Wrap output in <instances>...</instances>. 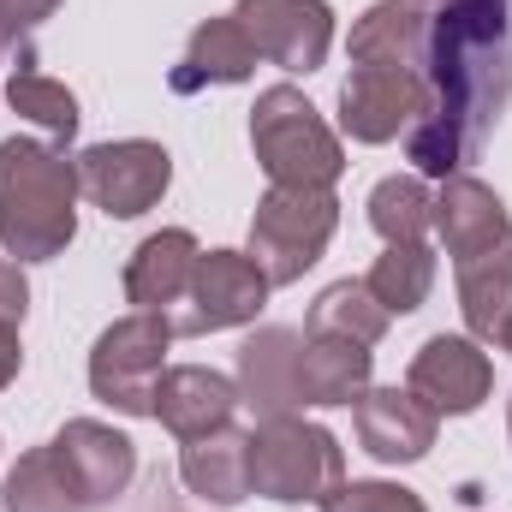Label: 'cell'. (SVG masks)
I'll return each instance as SVG.
<instances>
[{"instance_id":"1","label":"cell","mask_w":512,"mask_h":512,"mask_svg":"<svg viewBox=\"0 0 512 512\" xmlns=\"http://www.w3.org/2000/svg\"><path fill=\"white\" fill-rule=\"evenodd\" d=\"M429 114L405 131L417 173H465L512 102V0H453L429 18Z\"/></svg>"},{"instance_id":"2","label":"cell","mask_w":512,"mask_h":512,"mask_svg":"<svg viewBox=\"0 0 512 512\" xmlns=\"http://www.w3.org/2000/svg\"><path fill=\"white\" fill-rule=\"evenodd\" d=\"M78 161L36 137L0 143V245L18 262H54L78 233Z\"/></svg>"},{"instance_id":"3","label":"cell","mask_w":512,"mask_h":512,"mask_svg":"<svg viewBox=\"0 0 512 512\" xmlns=\"http://www.w3.org/2000/svg\"><path fill=\"white\" fill-rule=\"evenodd\" d=\"M251 149L268 173V185H316L334 191V179L346 173V149L316 114V102L292 84L262 90L251 108Z\"/></svg>"},{"instance_id":"4","label":"cell","mask_w":512,"mask_h":512,"mask_svg":"<svg viewBox=\"0 0 512 512\" xmlns=\"http://www.w3.org/2000/svg\"><path fill=\"white\" fill-rule=\"evenodd\" d=\"M340 483H346V453L322 423L274 417L251 429V489L262 501L322 507Z\"/></svg>"},{"instance_id":"5","label":"cell","mask_w":512,"mask_h":512,"mask_svg":"<svg viewBox=\"0 0 512 512\" xmlns=\"http://www.w3.org/2000/svg\"><path fill=\"white\" fill-rule=\"evenodd\" d=\"M334 227H340V197L334 191L268 185V197L256 203V215H251V256H256V268L268 274V286L304 280L322 262Z\"/></svg>"},{"instance_id":"6","label":"cell","mask_w":512,"mask_h":512,"mask_svg":"<svg viewBox=\"0 0 512 512\" xmlns=\"http://www.w3.org/2000/svg\"><path fill=\"white\" fill-rule=\"evenodd\" d=\"M167 346H173V322L161 310L120 316L90 352V393L102 405H114L120 417H155V387H161Z\"/></svg>"},{"instance_id":"7","label":"cell","mask_w":512,"mask_h":512,"mask_svg":"<svg viewBox=\"0 0 512 512\" xmlns=\"http://www.w3.org/2000/svg\"><path fill=\"white\" fill-rule=\"evenodd\" d=\"M78 185L84 197L114 215V221H137L161 203V191L173 185V155L149 137H126V143H96L78 155Z\"/></svg>"},{"instance_id":"8","label":"cell","mask_w":512,"mask_h":512,"mask_svg":"<svg viewBox=\"0 0 512 512\" xmlns=\"http://www.w3.org/2000/svg\"><path fill=\"white\" fill-rule=\"evenodd\" d=\"M268 304V274L256 268L251 251H203L185 310L167 316L173 334H221V328H245L256 322V310Z\"/></svg>"},{"instance_id":"9","label":"cell","mask_w":512,"mask_h":512,"mask_svg":"<svg viewBox=\"0 0 512 512\" xmlns=\"http://www.w3.org/2000/svg\"><path fill=\"white\" fill-rule=\"evenodd\" d=\"M429 114V78L423 72H387V66H352L340 84V126L352 143H393Z\"/></svg>"},{"instance_id":"10","label":"cell","mask_w":512,"mask_h":512,"mask_svg":"<svg viewBox=\"0 0 512 512\" xmlns=\"http://www.w3.org/2000/svg\"><path fill=\"white\" fill-rule=\"evenodd\" d=\"M239 24L251 30L256 54L280 72H316L334 48V6L328 0H239Z\"/></svg>"},{"instance_id":"11","label":"cell","mask_w":512,"mask_h":512,"mask_svg":"<svg viewBox=\"0 0 512 512\" xmlns=\"http://www.w3.org/2000/svg\"><path fill=\"white\" fill-rule=\"evenodd\" d=\"M405 387H411L435 417H441V411H447V417H465V411H477V405L489 399L495 370H489V352H477V340H465V334H435V340L417 346Z\"/></svg>"},{"instance_id":"12","label":"cell","mask_w":512,"mask_h":512,"mask_svg":"<svg viewBox=\"0 0 512 512\" xmlns=\"http://www.w3.org/2000/svg\"><path fill=\"white\" fill-rule=\"evenodd\" d=\"M239 405H251L256 423L298 417L304 405V340L292 328H256L239 346Z\"/></svg>"},{"instance_id":"13","label":"cell","mask_w":512,"mask_h":512,"mask_svg":"<svg viewBox=\"0 0 512 512\" xmlns=\"http://www.w3.org/2000/svg\"><path fill=\"white\" fill-rule=\"evenodd\" d=\"M54 447H60V459H66V477H72L84 512L120 501L131 489V477H137V447H131V435H120L114 423L72 417V423L54 435Z\"/></svg>"},{"instance_id":"14","label":"cell","mask_w":512,"mask_h":512,"mask_svg":"<svg viewBox=\"0 0 512 512\" xmlns=\"http://www.w3.org/2000/svg\"><path fill=\"white\" fill-rule=\"evenodd\" d=\"M435 411L411 387H370L358 399V441L382 465H417L435 447Z\"/></svg>"},{"instance_id":"15","label":"cell","mask_w":512,"mask_h":512,"mask_svg":"<svg viewBox=\"0 0 512 512\" xmlns=\"http://www.w3.org/2000/svg\"><path fill=\"white\" fill-rule=\"evenodd\" d=\"M239 411V382L209 370V364H179V370H161L155 387V417L161 429H173L179 441H197L209 429H227Z\"/></svg>"},{"instance_id":"16","label":"cell","mask_w":512,"mask_h":512,"mask_svg":"<svg viewBox=\"0 0 512 512\" xmlns=\"http://www.w3.org/2000/svg\"><path fill=\"white\" fill-rule=\"evenodd\" d=\"M435 233H441V245H447L453 262H465V256L489 251V245H501V239L512 233L507 203H501L483 179L447 173L441 191H435Z\"/></svg>"},{"instance_id":"17","label":"cell","mask_w":512,"mask_h":512,"mask_svg":"<svg viewBox=\"0 0 512 512\" xmlns=\"http://www.w3.org/2000/svg\"><path fill=\"white\" fill-rule=\"evenodd\" d=\"M352 60L387 72H423L429 66V12L417 0H376L352 24Z\"/></svg>"},{"instance_id":"18","label":"cell","mask_w":512,"mask_h":512,"mask_svg":"<svg viewBox=\"0 0 512 512\" xmlns=\"http://www.w3.org/2000/svg\"><path fill=\"white\" fill-rule=\"evenodd\" d=\"M197 239L185 233V227H161V233H149L126 262V298L137 310H173V304H185V292H191V274H197Z\"/></svg>"},{"instance_id":"19","label":"cell","mask_w":512,"mask_h":512,"mask_svg":"<svg viewBox=\"0 0 512 512\" xmlns=\"http://www.w3.org/2000/svg\"><path fill=\"white\" fill-rule=\"evenodd\" d=\"M256 60L262 54H256L251 30L239 24V12L233 18H203L191 30V42H185V60L173 66V90L191 96L203 84H245L256 72Z\"/></svg>"},{"instance_id":"20","label":"cell","mask_w":512,"mask_h":512,"mask_svg":"<svg viewBox=\"0 0 512 512\" xmlns=\"http://www.w3.org/2000/svg\"><path fill=\"white\" fill-rule=\"evenodd\" d=\"M179 477L191 495H203L209 507H239L251 495V435L245 429H209L197 441H185L179 453Z\"/></svg>"},{"instance_id":"21","label":"cell","mask_w":512,"mask_h":512,"mask_svg":"<svg viewBox=\"0 0 512 512\" xmlns=\"http://www.w3.org/2000/svg\"><path fill=\"white\" fill-rule=\"evenodd\" d=\"M376 358L358 340L310 334L304 340V405H358L370 393Z\"/></svg>"},{"instance_id":"22","label":"cell","mask_w":512,"mask_h":512,"mask_svg":"<svg viewBox=\"0 0 512 512\" xmlns=\"http://www.w3.org/2000/svg\"><path fill=\"white\" fill-rule=\"evenodd\" d=\"M459 310H465V328L477 340H501L512 316V233L501 245L459 262Z\"/></svg>"},{"instance_id":"23","label":"cell","mask_w":512,"mask_h":512,"mask_svg":"<svg viewBox=\"0 0 512 512\" xmlns=\"http://www.w3.org/2000/svg\"><path fill=\"white\" fill-rule=\"evenodd\" d=\"M0 501H6V512H84V501H78V489H72L66 459H60L54 441H48V447H30V453L6 471Z\"/></svg>"},{"instance_id":"24","label":"cell","mask_w":512,"mask_h":512,"mask_svg":"<svg viewBox=\"0 0 512 512\" xmlns=\"http://www.w3.org/2000/svg\"><path fill=\"white\" fill-rule=\"evenodd\" d=\"M387 322L393 316L376 304V292L364 280H334L310 304V334H334V340H358V346H376L387 334Z\"/></svg>"},{"instance_id":"25","label":"cell","mask_w":512,"mask_h":512,"mask_svg":"<svg viewBox=\"0 0 512 512\" xmlns=\"http://www.w3.org/2000/svg\"><path fill=\"white\" fill-rule=\"evenodd\" d=\"M370 227L387 245H423V233L435 227V197L417 173H393L370 191Z\"/></svg>"},{"instance_id":"26","label":"cell","mask_w":512,"mask_h":512,"mask_svg":"<svg viewBox=\"0 0 512 512\" xmlns=\"http://www.w3.org/2000/svg\"><path fill=\"white\" fill-rule=\"evenodd\" d=\"M364 286L376 292L387 316H411V310H423V298L435 286V251L429 245H387Z\"/></svg>"},{"instance_id":"27","label":"cell","mask_w":512,"mask_h":512,"mask_svg":"<svg viewBox=\"0 0 512 512\" xmlns=\"http://www.w3.org/2000/svg\"><path fill=\"white\" fill-rule=\"evenodd\" d=\"M6 102L30 120V126H42V131H54V137H72L78 131V96L66 90V84H54V78H42V72H12V84H6Z\"/></svg>"},{"instance_id":"28","label":"cell","mask_w":512,"mask_h":512,"mask_svg":"<svg viewBox=\"0 0 512 512\" xmlns=\"http://www.w3.org/2000/svg\"><path fill=\"white\" fill-rule=\"evenodd\" d=\"M322 512H429L423 507V495H411V489H399V483H340Z\"/></svg>"},{"instance_id":"29","label":"cell","mask_w":512,"mask_h":512,"mask_svg":"<svg viewBox=\"0 0 512 512\" xmlns=\"http://www.w3.org/2000/svg\"><path fill=\"white\" fill-rule=\"evenodd\" d=\"M24 310H30L24 262H0V328H24Z\"/></svg>"},{"instance_id":"30","label":"cell","mask_w":512,"mask_h":512,"mask_svg":"<svg viewBox=\"0 0 512 512\" xmlns=\"http://www.w3.org/2000/svg\"><path fill=\"white\" fill-rule=\"evenodd\" d=\"M54 6H60V0H0V18H6L18 36H24V30H36V24H42Z\"/></svg>"},{"instance_id":"31","label":"cell","mask_w":512,"mask_h":512,"mask_svg":"<svg viewBox=\"0 0 512 512\" xmlns=\"http://www.w3.org/2000/svg\"><path fill=\"white\" fill-rule=\"evenodd\" d=\"M24 370V346H18V328H0V387Z\"/></svg>"},{"instance_id":"32","label":"cell","mask_w":512,"mask_h":512,"mask_svg":"<svg viewBox=\"0 0 512 512\" xmlns=\"http://www.w3.org/2000/svg\"><path fill=\"white\" fill-rule=\"evenodd\" d=\"M18 42H24V36H18V30H12V24H6V18H0V60H6V54H12V48H18Z\"/></svg>"},{"instance_id":"33","label":"cell","mask_w":512,"mask_h":512,"mask_svg":"<svg viewBox=\"0 0 512 512\" xmlns=\"http://www.w3.org/2000/svg\"><path fill=\"white\" fill-rule=\"evenodd\" d=\"M417 6H423V12H441V6H453V0H417Z\"/></svg>"},{"instance_id":"34","label":"cell","mask_w":512,"mask_h":512,"mask_svg":"<svg viewBox=\"0 0 512 512\" xmlns=\"http://www.w3.org/2000/svg\"><path fill=\"white\" fill-rule=\"evenodd\" d=\"M501 352H512V316H507V328H501Z\"/></svg>"}]
</instances>
